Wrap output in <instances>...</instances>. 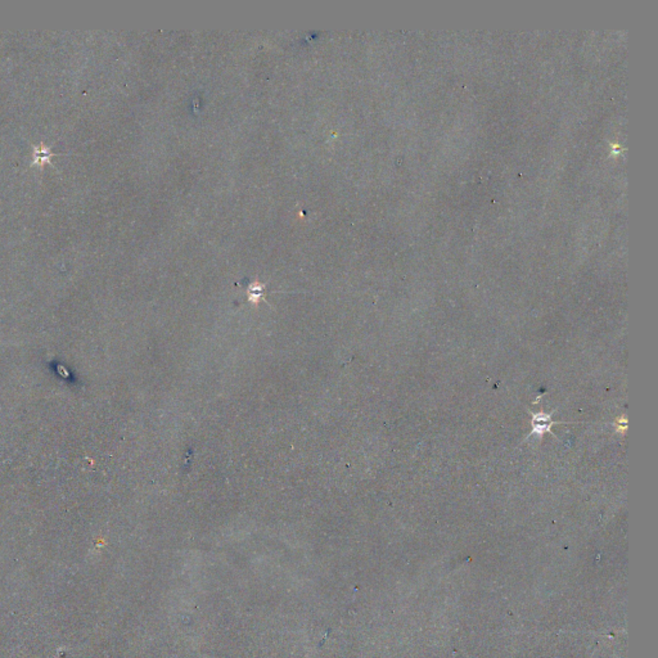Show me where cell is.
<instances>
[{
  "instance_id": "cell-2",
  "label": "cell",
  "mask_w": 658,
  "mask_h": 658,
  "mask_svg": "<svg viewBox=\"0 0 658 658\" xmlns=\"http://www.w3.org/2000/svg\"><path fill=\"white\" fill-rule=\"evenodd\" d=\"M52 156H53V154L50 152V148H47L42 144V146L35 148V152H34V163H35V165H39V166H42V163L50 162Z\"/></svg>"
},
{
  "instance_id": "cell-1",
  "label": "cell",
  "mask_w": 658,
  "mask_h": 658,
  "mask_svg": "<svg viewBox=\"0 0 658 658\" xmlns=\"http://www.w3.org/2000/svg\"><path fill=\"white\" fill-rule=\"evenodd\" d=\"M552 415L546 413L533 414L532 417V434H543L549 432L553 426Z\"/></svg>"
}]
</instances>
